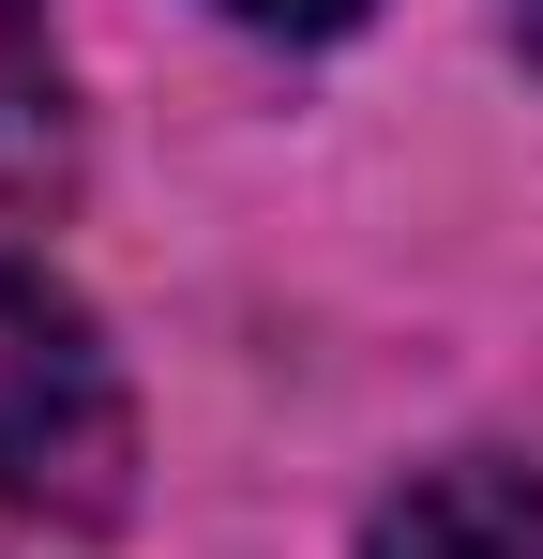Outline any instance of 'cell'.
Returning a JSON list of instances; mask_svg holds the SVG:
<instances>
[{
	"label": "cell",
	"instance_id": "cell-1",
	"mask_svg": "<svg viewBox=\"0 0 543 559\" xmlns=\"http://www.w3.org/2000/svg\"><path fill=\"white\" fill-rule=\"evenodd\" d=\"M121 468H136V408H121V364H106L90 302L46 258L0 242V499L61 514V530H106Z\"/></svg>",
	"mask_w": 543,
	"mask_h": 559
},
{
	"label": "cell",
	"instance_id": "cell-2",
	"mask_svg": "<svg viewBox=\"0 0 543 559\" xmlns=\"http://www.w3.org/2000/svg\"><path fill=\"white\" fill-rule=\"evenodd\" d=\"M362 559H543V468L529 454L408 468V484L362 514Z\"/></svg>",
	"mask_w": 543,
	"mask_h": 559
},
{
	"label": "cell",
	"instance_id": "cell-3",
	"mask_svg": "<svg viewBox=\"0 0 543 559\" xmlns=\"http://www.w3.org/2000/svg\"><path fill=\"white\" fill-rule=\"evenodd\" d=\"M31 76H46V0H0V121L31 106Z\"/></svg>",
	"mask_w": 543,
	"mask_h": 559
},
{
	"label": "cell",
	"instance_id": "cell-4",
	"mask_svg": "<svg viewBox=\"0 0 543 559\" xmlns=\"http://www.w3.org/2000/svg\"><path fill=\"white\" fill-rule=\"evenodd\" d=\"M227 15H242V31H348L362 0H227Z\"/></svg>",
	"mask_w": 543,
	"mask_h": 559
},
{
	"label": "cell",
	"instance_id": "cell-5",
	"mask_svg": "<svg viewBox=\"0 0 543 559\" xmlns=\"http://www.w3.org/2000/svg\"><path fill=\"white\" fill-rule=\"evenodd\" d=\"M514 46H529V61H543V0H514Z\"/></svg>",
	"mask_w": 543,
	"mask_h": 559
}]
</instances>
